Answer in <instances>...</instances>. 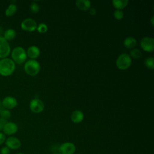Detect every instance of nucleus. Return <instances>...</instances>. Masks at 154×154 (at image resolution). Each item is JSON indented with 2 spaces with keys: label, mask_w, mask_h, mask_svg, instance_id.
I'll use <instances>...</instances> for the list:
<instances>
[{
  "label": "nucleus",
  "mask_w": 154,
  "mask_h": 154,
  "mask_svg": "<svg viewBox=\"0 0 154 154\" xmlns=\"http://www.w3.org/2000/svg\"><path fill=\"white\" fill-rule=\"evenodd\" d=\"M16 36V31L11 28L7 29L4 33V38L8 42L13 40Z\"/></svg>",
  "instance_id": "nucleus-18"
},
{
  "label": "nucleus",
  "mask_w": 154,
  "mask_h": 154,
  "mask_svg": "<svg viewBox=\"0 0 154 154\" xmlns=\"http://www.w3.org/2000/svg\"><path fill=\"white\" fill-rule=\"evenodd\" d=\"M5 144L6 145V147L12 150L18 149L21 146L20 140L15 137H8L5 141Z\"/></svg>",
  "instance_id": "nucleus-10"
},
{
  "label": "nucleus",
  "mask_w": 154,
  "mask_h": 154,
  "mask_svg": "<svg viewBox=\"0 0 154 154\" xmlns=\"http://www.w3.org/2000/svg\"><path fill=\"white\" fill-rule=\"evenodd\" d=\"M141 52L140 49L137 48L132 49L130 52V57L131 58H133L134 59H138L141 57Z\"/></svg>",
  "instance_id": "nucleus-20"
},
{
  "label": "nucleus",
  "mask_w": 154,
  "mask_h": 154,
  "mask_svg": "<svg viewBox=\"0 0 154 154\" xmlns=\"http://www.w3.org/2000/svg\"><path fill=\"white\" fill-rule=\"evenodd\" d=\"M144 64L147 68L153 70L154 69V58L153 57H148L144 61Z\"/></svg>",
  "instance_id": "nucleus-21"
},
{
  "label": "nucleus",
  "mask_w": 154,
  "mask_h": 154,
  "mask_svg": "<svg viewBox=\"0 0 154 154\" xmlns=\"http://www.w3.org/2000/svg\"><path fill=\"white\" fill-rule=\"evenodd\" d=\"M132 64V59L129 54H122L118 57L116 60V66L118 69L124 70L129 69Z\"/></svg>",
  "instance_id": "nucleus-4"
},
{
  "label": "nucleus",
  "mask_w": 154,
  "mask_h": 154,
  "mask_svg": "<svg viewBox=\"0 0 154 154\" xmlns=\"http://www.w3.org/2000/svg\"><path fill=\"white\" fill-rule=\"evenodd\" d=\"M0 154H10V149L5 146L1 149Z\"/></svg>",
  "instance_id": "nucleus-26"
},
{
  "label": "nucleus",
  "mask_w": 154,
  "mask_h": 154,
  "mask_svg": "<svg viewBox=\"0 0 154 154\" xmlns=\"http://www.w3.org/2000/svg\"><path fill=\"white\" fill-rule=\"evenodd\" d=\"M10 53V46L8 42L2 36H0V58H5Z\"/></svg>",
  "instance_id": "nucleus-6"
},
{
  "label": "nucleus",
  "mask_w": 154,
  "mask_h": 154,
  "mask_svg": "<svg viewBox=\"0 0 154 154\" xmlns=\"http://www.w3.org/2000/svg\"><path fill=\"white\" fill-rule=\"evenodd\" d=\"M52 154H59V153H52Z\"/></svg>",
  "instance_id": "nucleus-34"
},
{
  "label": "nucleus",
  "mask_w": 154,
  "mask_h": 154,
  "mask_svg": "<svg viewBox=\"0 0 154 154\" xmlns=\"http://www.w3.org/2000/svg\"><path fill=\"white\" fill-rule=\"evenodd\" d=\"M154 19V17L153 16H152V18H151V19H150V22H151V24L152 25V26H153V24H154V22H153V19Z\"/></svg>",
  "instance_id": "nucleus-31"
},
{
  "label": "nucleus",
  "mask_w": 154,
  "mask_h": 154,
  "mask_svg": "<svg viewBox=\"0 0 154 154\" xmlns=\"http://www.w3.org/2000/svg\"><path fill=\"white\" fill-rule=\"evenodd\" d=\"M75 3L77 8L82 11H87L91 8V2L89 0H78Z\"/></svg>",
  "instance_id": "nucleus-15"
},
{
  "label": "nucleus",
  "mask_w": 154,
  "mask_h": 154,
  "mask_svg": "<svg viewBox=\"0 0 154 154\" xmlns=\"http://www.w3.org/2000/svg\"><path fill=\"white\" fill-rule=\"evenodd\" d=\"M24 70L28 75L34 76L40 72V65L37 61L31 59L25 63Z\"/></svg>",
  "instance_id": "nucleus-3"
},
{
  "label": "nucleus",
  "mask_w": 154,
  "mask_h": 154,
  "mask_svg": "<svg viewBox=\"0 0 154 154\" xmlns=\"http://www.w3.org/2000/svg\"><path fill=\"white\" fill-rule=\"evenodd\" d=\"M84 113L81 110L79 109L73 111L70 116L71 120L75 123H79L81 122L84 120Z\"/></svg>",
  "instance_id": "nucleus-14"
},
{
  "label": "nucleus",
  "mask_w": 154,
  "mask_h": 154,
  "mask_svg": "<svg viewBox=\"0 0 154 154\" xmlns=\"http://www.w3.org/2000/svg\"><path fill=\"white\" fill-rule=\"evenodd\" d=\"M40 51L39 48L36 46H31L27 50L26 55L31 60H34L38 58L40 55Z\"/></svg>",
  "instance_id": "nucleus-13"
},
{
  "label": "nucleus",
  "mask_w": 154,
  "mask_h": 154,
  "mask_svg": "<svg viewBox=\"0 0 154 154\" xmlns=\"http://www.w3.org/2000/svg\"><path fill=\"white\" fill-rule=\"evenodd\" d=\"M26 57V52L22 47H16L12 51L11 60L14 62V63H16L17 64H22L25 61Z\"/></svg>",
  "instance_id": "nucleus-2"
},
{
  "label": "nucleus",
  "mask_w": 154,
  "mask_h": 154,
  "mask_svg": "<svg viewBox=\"0 0 154 154\" xmlns=\"http://www.w3.org/2000/svg\"><path fill=\"white\" fill-rule=\"evenodd\" d=\"M17 154H25V153H17Z\"/></svg>",
  "instance_id": "nucleus-33"
},
{
  "label": "nucleus",
  "mask_w": 154,
  "mask_h": 154,
  "mask_svg": "<svg viewBox=\"0 0 154 154\" xmlns=\"http://www.w3.org/2000/svg\"><path fill=\"white\" fill-rule=\"evenodd\" d=\"M2 28H0V34L2 32Z\"/></svg>",
  "instance_id": "nucleus-32"
},
{
  "label": "nucleus",
  "mask_w": 154,
  "mask_h": 154,
  "mask_svg": "<svg viewBox=\"0 0 154 154\" xmlns=\"http://www.w3.org/2000/svg\"><path fill=\"white\" fill-rule=\"evenodd\" d=\"M30 10L32 13H36L37 12H38L39 10H40V7L39 5L36 3V2H32L31 4L30 5Z\"/></svg>",
  "instance_id": "nucleus-25"
},
{
  "label": "nucleus",
  "mask_w": 154,
  "mask_h": 154,
  "mask_svg": "<svg viewBox=\"0 0 154 154\" xmlns=\"http://www.w3.org/2000/svg\"><path fill=\"white\" fill-rule=\"evenodd\" d=\"M75 150V145L70 142L64 143L58 147L59 154H74Z\"/></svg>",
  "instance_id": "nucleus-5"
},
{
  "label": "nucleus",
  "mask_w": 154,
  "mask_h": 154,
  "mask_svg": "<svg viewBox=\"0 0 154 154\" xmlns=\"http://www.w3.org/2000/svg\"><path fill=\"white\" fill-rule=\"evenodd\" d=\"M124 46L128 49H134L137 45V40L133 37H128L123 41Z\"/></svg>",
  "instance_id": "nucleus-16"
},
{
  "label": "nucleus",
  "mask_w": 154,
  "mask_h": 154,
  "mask_svg": "<svg viewBox=\"0 0 154 154\" xmlns=\"http://www.w3.org/2000/svg\"><path fill=\"white\" fill-rule=\"evenodd\" d=\"M114 17L117 20H121L124 17V13L121 10H116L114 12Z\"/></svg>",
  "instance_id": "nucleus-24"
},
{
  "label": "nucleus",
  "mask_w": 154,
  "mask_h": 154,
  "mask_svg": "<svg viewBox=\"0 0 154 154\" xmlns=\"http://www.w3.org/2000/svg\"><path fill=\"white\" fill-rule=\"evenodd\" d=\"M18 127L17 125L14 122H7L5 125L2 131L5 135H11L16 134L17 132Z\"/></svg>",
  "instance_id": "nucleus-12"
},
{
  "label": "nucleus",
  "mask_w": 154,
  "mask_h": 154,
  "mask_svg": "<svg viewBox=\"0 0 154 154\" xmlns=\"http://www.w3.org/2000/svg\"><path fill=\"white\" fill-rule=\"evenodd\" d=\"M6 140L5 135L4 133L0 132V146L2 145L4 143H5V141Z\"/></svg>",
  "instance_id": "nucleus-28"
},
{
  "label": "nucleus",
  "mask_w": 154,
  "mask_h": 154,
  "mask_svg": "<svg viewBox=\"0 0 154 154\" xmlns=\"http://www.w3.org/2000/svg\"><path fill=\"white\" fill-rule=\"evenodd\" d=\"M140 46L144 51L151 52L154 49V39L149 37H144L140 41Z\"/></svg>",
  "instance_id": "nucleus-8"
},
{
  "label": "nucleus",
  "mask_w": 154,
  "mask_h": 154,
  "mask_svg": "<svg viewBox=\"0 0 154 154\" xmlns=\"http://www.w3.org/2000/svg\"><path fill=\"white\" fill-rule=\"evenodd\" d=\"M89 13L91 16H94L96 14V10L94 8H90L89 9Z\"/></svg>",
  "instance_id": "nucleus-29"
},
{
  "label": "nucleus",
  "mask_w": 154,
  "mask_h": 154,
  "mask_svg": "<svg viewBox=\"0 0 154 154\" xmlns=\"http://www.w3.org/2000/svg\"><path fill=\"white\" fill-rule=\"evenodd\" d=\"M11 112L8 110V109H3L1 112H0V116H1V118L3 119H5V120H7L10 117H11Z\"/></svg>",
  "instance_id": "nucleus-22"
},
{
  "label": "nucleus",
  "mask_w": 154,
  "mask_h": 154,
  "mask_svg": "<svg viewBox=\"0 0 154 154\" xmlns=\"http://www.w3.org/2000/svg\"><path fill=\"white\" fill-rule=\"evenodd\" d=\"M29 108L34 113H40L43 111L45 105L40 99L35 98L30 101Z\"/></svg>",
  "instance_id": "nucleus-9"
},
{
  "label": "nucleus",
  "mask_w": 154,
  "mask_h": 154,
  "mask_svg": "<svg viewBox=\"0 0 154 154\" xmlns=\"http://www.w3.org/2000/svg\"><path fill=\"white\" fill-rule=\"evenodd\" d=\"M2 103L4 108L7 109H13L17 105V100L12 96H7L4 97Z\"/></svg>",
  "instance_id": "nucleus-11"
},
{
  "label": "nucleus",
  "mask_w": 154,
  "mask_h": 154,
  "mask_svg": "<svg viewBox=\"0 0 154 154\" xmlns=\"http://www.w3.org/2000/svg\"><path fill=\"white\" fill-rule=\"evenodd\" d=\"M36 29L40 33H45L48 31V26L44 23H41L37 26Z\"/></svg>",
  "instance_id": "nucleus-23"
},
{
  "label": "nucleus",
  "mask_w": 154,
  "mask_h": 154,
  "mask_svg": "<svg viewBox=\"0 0 154 154\" xmlns=\"http://www.w3.org/2000/svg\"><path fill=\"white\" fill-rule=\"evenodd\" d=\"M112 5L116 10H122L125 8L129 1L128 0H113L112 1Z\"/></svg>",
  "instance_id": "nucleus-17"
},
{
  "label": "nucleus",
  "mask_w": 154,
  "mask_h": 154,
  "mask_svg": "<svg viewBox=\"0 0 154 154\" xmlns=\"http://www.w3.org/2000/svg\"><path fill=\"white\" fill-rule=\"evenodd\" d=\"M5 109V108H4V106H3V105H2V101L0 100V112H1L3 109Z\"/></svg>",
  "instance_id": "nucleus-30"
},
{
  "label": "nucleus",
  "mask_w": 154,
  "mask_h": 154,
  "mask_svg": "<svg viewBox=\"0 0 154 154\" xmlns=\"http://www.w3.org/2000/svg\"><path fill=\"white\" fill-rule=\"evenodd\" d=\"M7 120L0 117V131H2L5 125L7 123Z\"/></svg>",
  "instance_id": "nucleus-27"
},
{
  "label": "nucleus",
  "mask_w": 154,
  "mask_h": 154,
  "mask_svg": "<svg viewBox=\"0 0 154 154\" xmlns=\"http://www.w3.org/2000/svg\"><path fill=\"white\" fill-rule=\"evenodd\" d=\"M20 26L24 31L32 32L37 29V24L34 19L31 18H26L22 22Z\"/></svg>",
  "instance_id": "nucleus-7"
},
{
  "label": "nucleus",
  "mask_w": 154,
  "mask_h": 154,
  "mask_svg": "<svg viewBox=\"0 0 154 154\" xmlns=\"http://www.w3.org/2000/svg\"><path fill=\"white\" fill-rule=\"evenodd\" d=\"M16 65L10 58H5L0 60V75L4 76L11 75L14 71Z\"/></svg>",
  "instance_id": "nucleus-1"
},
{
  "label": "nucleus",
  "mask_w": 154,
  "mask_h": 154,
  "mask_svg": "<svg viewBox=\"0 0 154 154\" xmlns=\"http://www.w3.org/2000/svg\"><path fill=\"white\" fill-rule=\"evenodd\" d=\"M17 11V6L14 4H11L6 9L5 14L6 16L10 17L13 16Z\"/></svg>",
  "instance_id": "nucleus-19"
}]
</instances>
